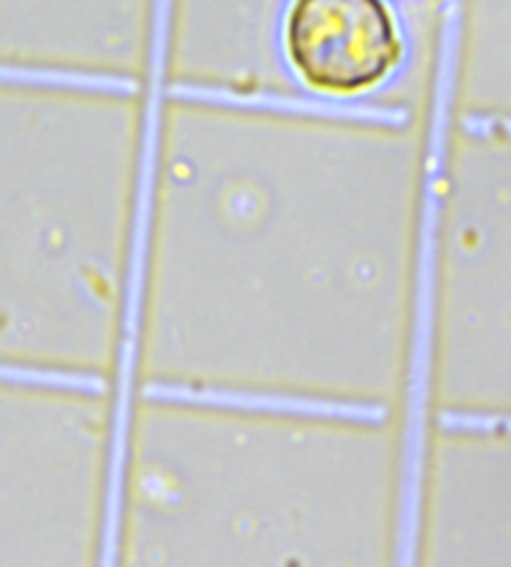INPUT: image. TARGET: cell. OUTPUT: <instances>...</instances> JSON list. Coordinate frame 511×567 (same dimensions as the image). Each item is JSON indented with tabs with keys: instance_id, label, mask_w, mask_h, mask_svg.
<instances>
[{
	"instance_id": "obj_1",
	"label": "cell",
	"mask_w": 511,
	"mask_h": 567,
	"mask_svg": "<svg viewBox=\"0 0 511 567\" xmlns=\"http://www.w3.org/2000/svg\"><path fill=\"white\" fill-rule=\"evenodd\" d=\"M121 567H392L399 427L377 415L153 400L125 425Z\"/></svg>"
},
{
	"instance_id": "obj_2",
	"label": "cell",
	"mask_w": 511,
	"mask_h": 567,
	"mask_svg": "<svg viewBox=\"0 0 511 567\" xmlns=\"http://www.w3.org/2000/svg\"><path fill=\"white\" fill-rule=\"evenodd\" d=\"M111 447L93 395L0 378V567H95Z\"/></svg>"
},
{
	"instance_id": "obj_3",
	"label": "cell",
	"mask_w": 511,
	"mask_h": 567,
	"mask_svg": "<svg viewBox=\"0 0 511 567\" xmlns=\"http://www.w3.org/2000/svg\"><path fill=\"white\" fill-rule=\"evenodd\" d=\"M284 45L304 83L345 95L385 81L401 55L382 0H292Z\"/></svg>"
},
{
	"instance_id": "obj_4",
	"label": "cell",
	"mask_w": 511,
	"mask_h": 567,
	"mask_svg": "<svg viewBox=\"0 0 511 567\" xmlns=\"http://www.w3.org/2000/svg\"><path fill=\"white\" fill-rule=\"evenodd\" d=\"M441 423L471 427V430H497L511 435V415H445Z\"/></svg>"
}]
</instances>
